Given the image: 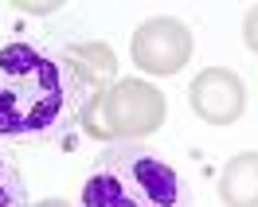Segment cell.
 <instances>
[{
    "instance_id": "6da1fadb",
    "label": "cell",
    "mask_w": 258,
    "mask_h": 207,
    "mask_svg": "<svg viewBox=\"0 0 258 207\" xmlns=\"http://www.w3.org/2000/svg\"><path fill=\"white\" fill-rule=\"evenodd\" d=\"M110 86L82 63L75 43L4 39L0 43V145H71L75 129Z\"/></svg>"
},
{
    "instance_id": "7a4b0ae2",
    "label": "cell",
    "mask_w": 258,
    "mask_h": 207,
    "mask_svg": "<svg viewBox=\"0 0 258 207\" xmlns=\"http://www.w3.org/2000/svg\"><path fill=\"white\" fill-rule=\"evenodd\" d=\"M75 207H192V191L161 153L121 141L94 157Z\"/></svg>"
},
{
    "instance_id": "3957f363",
    "label": "cell",
    "mask_w": 258,
    "mask_h": 207,
    "mask_svg": "<svg viewBox=\"0 0 258 207\" xmlns=\"http://www.w3.org/2000/svg\"><path fill=\"white\" fill-rule=\"evenodd\" d=\"M164 117H168V102H164V94L153 82L121 79L98 98V106L86 113L82 129L94 141L121 145V141H145V137H153L164 125Z\"/></svg>"
},
{
    "instance_id": "277c9868",
    "label": "cell",
    "mask_w": 258,
    "mask_h": 207,
    "mask_svg": "<svg viewBox=\"0 0 258 207\" xmlns=\"http://www.w3.org/2000/svg\"><path fill=\"white\" fill-rule=\"evenodd\" d=\"M192 32L172 16H153L145 20L133 39H129V55H133V63L141 66L145 75H176L184 71V63L192 59Z\"/></svg>"
},
{
    "instance_id": "5b68a950",
    "label": "cell",
    "mask_w": 258,
    "mask_h": 207,
    "mask_svg": "<svg viewBox=\"0 0 258 207\" xmlns=\"http://www.w3.org/2000/svg\"><path fill=\"white\" fill-rule=\"evenodd\" d=\"M188 106L200 121L208 125H235L242 113H246V86L235 71L223 66H204L192 79L188 90Z\"/></svg>"
},
{
    "instance_id": "8992f818",
    "label": "cell",
    "mask_w": 258,
    "mask_h": 207,
    "mask_svg": "<svg viewBox=\"0 0 258 207\" xmlns=\"http://www.w3.org/2000/svg\"><path fill=\"white\" fill-rule=\"evenodd\" d=\"M223 207H258V153H239L219 172Z\"/></svg>"
},
{
    "instance_id": "52a82bcc",
    "label": "cell",
    "mask_w": 258,
    "mask_h": 207,
    "mask_svg": "<svg viewBox=\"0 0 258 207\" xmlns=\"http://www.w3.org/2000/svg\"><path fill=\"white\" fill-rule=\"evenodd\" d=\"M0 207H32L16 149H8V145H0Z\"/></svg>"
},
{
    "instance_id": "ba28073f",
    "label": "cell",
    "mask_w": 258,
    "mask_h": 207,
    "mask_svg": "<svg viewBox=\"0 0 258 207\" xmlns=\"http://www.w3.org/2000/svg\"><path fill=\"white\" fill-rule=\"evenodd\" d=\"M242 39H246V47L258 55V4L242 16Z\"/></svg>"
},
{
    "instance_id": "9c48e42d",
    "label": "cell",
    "mask_w": 258,
    "mask_h": 207,
    "mask_svg": "<svg viewBox=\"0 0 258 207\" xmlns=\"http://www.w3.org/2000/svg\"><path fill=\"white\" fill-rule=\"evenodd\" d=\"M32 207H71L67 199H39V203H32Z\"/></svg>"
}]
</instances>
